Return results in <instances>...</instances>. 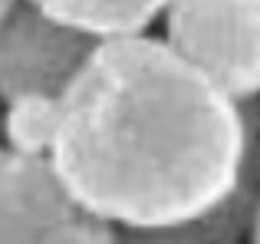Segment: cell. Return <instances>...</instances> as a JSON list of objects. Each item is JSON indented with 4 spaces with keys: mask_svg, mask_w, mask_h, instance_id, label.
I'll return each instance as SVG.
<instances>
[{
    "mask_svg": "<svg viewBox=\"0 0 260 244\" xmlns=\"http://www.w3.org/2000/svg\"><path fill=\"white\" fill-rule=\"evenodd\" d=\"M165 40L231 99L260 96V0H172Z\"/></svg>",
    "mask_w": 260,
    "mask_h": 244,
    "instance_id": "2",
    "label": "cell"
},
{
    "mask_svg": "<svg viewBox=\"0 0 260 244\" xmlns=\"http://www.w3.org/2000/svg\"><path fill=\"white\" fill-rule=\"evenodd\" d=\"M241 103L168 40H99L59 96L50 168L112 228L158 231L214 211L250 159Z\"/></svg>",
    "mask_w": 260,
    "mask_h": 244,
    "instance_id": "1",
    "label": "cell"
},
{
    "mask_svg": "<svg viewBox=\"0 0 260 244\" xmlns=\"http://www.w3.org/2000/svg\"><path fill=\"white\" fill-rule=\"evenodd\" d=\"M257 195H260V148L250 145V159L241 175V185L224 205L175 228L128 231L125 238H119V244H234L241 234L250 231Z\"/></svg>",
    "mask_w": 260,
    "mask_h": 244,
    "instance_id": "5",
    "label": "cell"
},
{
    "mask_svg": "<svg viewBox=\"0 0 260 244\" xmlns=\"http://www.w3.org/2000/svg\"><path fill=\"white\" fill-rule=\"evenodd\" d=\"M10 4H13V0H0V13H4V10H7Z\"/></svg>",
    "mask_w": 260,
    "mask_h": 244,
    "instance_id": "9",
    "label": "cell"
},
{
    "mask_svg": "<svg viewBox=\"0 0 260 244\" xmlns=\"http://www.w3.org/2000/svg\"><path fill=\"white\" fill-rule=\"evenodd\" d=\"M4 106V148L26 159H50V148L59 132V96L26 93L7 99Z\"/></svg>",
    "mask_w": 260,
    "mask_h": 244,
    "instance_id": "7",
    "label": "cell"
},
{
    "mask_svg": "<svg viewBox=\"0 0 260 244\" xmlns=\"http://www.w3.org/2000/svg\"><path fill=\"white\" fill-rule=\"evenodd\" d=\"M53 20L86 33L92 40L145 33L172 0H30Z\"/></svg>",
    "mask_w": 260,
    "mask_h": 244,
    "instance_id": "6",
    "label": "cell"
},
{
    "mask_svg": "<svg viewBox=\"0 0 260 244\" xmlns=\"http://www.w3.org/2000/svg\"><path fill=\"white\" fill-rule=\"evenodd\" d=\"M250 244H260V195H257V205H254V218H250Z\"/></svg>",
    "mask_w": 260,
    "mask_h": 244,
    "instance_id": "8",
    "label": "cell"
},
{
    "mask_svg": "<svg viewBox=\"0 0 260 244\" xmlns=\"http://www.w3.org/2000/svg\"><path fill=\"white\" fill-rule=\"evenodd\" d=\"M234 244H237V241H234Z\"/></svg>",
    "mask_w": 260,
    "mask_h": 244,
    "instance_id": "10",
    "label": "cell"
},
{
    "mask_svg": "<svg viewBox=\"0 0 260 244\" xmlns=\"http://www.w3.org/2000/svg\"><path fill=\"white\" fill-rule=\"evenodd\" d=\"M95 43L30 0H13L0 13V99L26 93L63 96Z\"/></svg>",
    "mask_w": 260,
    "mask_h": 244,
    "instance_id": "4",
    "label": "cell"
},
{
    "mask_svg": "<svg viewBox=\"0 0 260 244\" xmlns=\"http://www.w3.org/2000/svg\"><path fill=\"white\" fill-rule=\"evenodd\" d=\"M0 244H119V234L70 198L46 159L0 148Z\"/></svg>",
    "mask_w": 260,
    "mask_h": 244,
    "instance_id": "3",
    "label": "cell"
}]
</instances>
